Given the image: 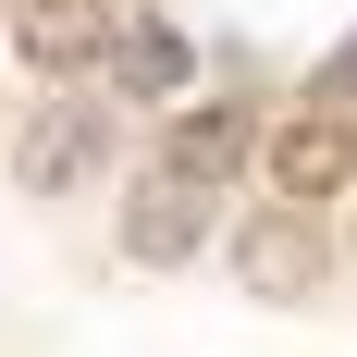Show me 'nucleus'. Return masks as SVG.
<instances>
[{
	"mask_svg": "<svg viewBox=\"0 0 357 357\" xmlns=\"http://www.w3.org/2000/svg\"><path fill=\"white\" fill-rule=\"evenodd\" d=\"M271 185H284V197H345L357 185V123L333 99H308L284 136H271Z\"/></svg>",
	"mask_w": 357,
	"mask_h": 357,
	"instance_id": "obj_1",
	"label": "nucleus"
},
{
	"mask_svg": "<svg viewBox=\"0 0 357 357\" xmlns=\"http://www.w3.org/2000/svg\"><path fill=\"white\" fill-rule=\"evenodd\" d=\"M13 50L37 74H86V62H111V13L99 0H13Z\"/></svg>",
	"mask_w": 357,
	"mask_h": 357,
	"instance_id": "obj_2",
	"label": "nucleus"
},
{
	"mask_svg": "<svg viewBox=\"0 0 357 357\" xmlns=\"http://www.w3.org/2000/svg\"><path fill=\"white\" fill-rule=\"evenodd\" d=\"M197 234H210V197L173 173H148L136 197H123V247L148 259V271H173V259H197Z\"/></svg>",
	"mask_w": 357,
	"mask_h": 357,
	"instance_id": "obj_3",
	"label": "nucleus"
},
{
	"mask_svg": "<svg viewBox=\"0 0 357 357\" xmlns=\"http://www.w3.org/2000/svg\"><path fill=\"white\" fill-rule=\"evenodd\" d=\"M13 173H25L37 197H62V185H86V173H99V111H86V99L37 111V123H25V148H13Z\"/></svg>",
	"mask_w": 357,
	"mask_h": 357,
	"instance_id": "obj_4",
	"label": "nucleus"
},
{
	"mask_svg": "<svg viewBox=\"0 0 357 357\" xmlns=\"http://www.w3.org/2000/svg\"><path fill=\"white\" fill-rule=\"evenodd\" d=\"M111 74H123L136 99H173L185 74H197V37H185L173 13H136V25H111Z\"/></svg>",
	"mask_w": 357,
	"mask_h": 357,
	"instance_id": "obj_5",
	"label": "nucleus"
},
{
	"mask_svg": "<svg viewBox=\"0 0 357 357\" xmlns=\"http://www.w3.org/2000/svg\"><path fill=\"white\" fill-rule=\"evenodd\" d=\"M160 173H173V185H197V197H210L222 173H247V111H185V123H173V148H160Z\"/></svg>",
	"mask_w": 357,
	"mask_h": 357,
	"instance_id": "obj_6",
	"label": "nucleus"
},
{
	"mask_svg": "<svg viewBox=\"0 0 357 357\" xmlns=\"http://www.w3.org/2000/svg\"><path fill=\"white\" fill-rule=\"evenodd\" d=\"M234 271L259 296H321V247H308V222H247L234 234Z\"/></svg>",
	"mask_w": 357,
	"mask_h": 357,
	"instance_id": "obj_7",
	"label": "nucleus"
},
{
	"mask_svg": "<svg viewBox=\"0 0 357 357\" xmlns=\"http://www.w3.org/2000/svg\"><path fill=\"white\" fill-rule=\"evenodd\" d=\"M321 99H333V111H345V99H357V37H345V62H333V74H321Z\"/></svg>",
	"mask_w": 357,
	"mask_h": 357,
	"instance_id": "obj_8",
	"label": "nucleus"
}]
</instances>
